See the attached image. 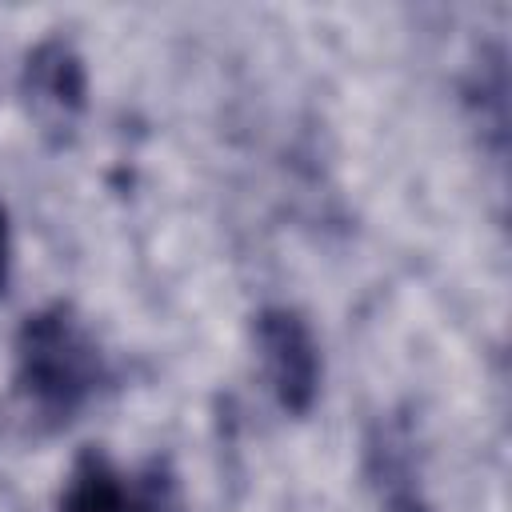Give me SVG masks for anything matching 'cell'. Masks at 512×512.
<instances>
[{
    "label": "cell",
    "instance_id": "cell-5",
    "mask_svg": "<svg viewBox=\"0 0 512 512\" xmlns=\"http://www.w3.org/2000/svg\"><path fill=\"white\" fill-rule=\"evenodd\" d=\"M8 284V220H4V208H0V292Z\"/></svg>",
    "mask_w": 512,
    "mask_h": 512
},
{
    "label": "cell",
    "instance_id": "cell-4",
    "mask_svg": "<svg viewBox=\"0 0 512 512\" xmlns=\"http://www.w3.org/2000/svg\"><path fill=\"white\" fill-rule=\"evenodd\" d=\"M24 92L40 120L68 124L84 108V68L64 40H48L28 56Z\"/></svg>",
    "mask_w": 512,
    "mask_h": 512
},
{
    "label": "cell",
    "instance_id": "cell-1",
    "mask_svg": "<svg viewBox=\"0 0 512 512\" xmlns=\"http://www.w3.org/2000/svg\"><path fill=\"white\" fill-rule=\"evenodd\" d=\"M16 360L24 392L48 412H72L100 376L92 340L64 308L28 316V324L20 328Z\"/></svg>",
    "mask_w": 512,
    "mask_h": 512
},
{
    "label": "cell",
    "instance_id": "cell-3",
    "mask_svg": "<svg viewBox=\"0 0 512 512\" xmlns=\"http://www.w3.org/2000/svg\"><path fill=\"white\" fill-rule=\"evenodd\" d=\"M60 512H176V500L160 484H128L116 468L88 456L60 500Z\"/></svg>",
    "mask_w": 512,
    "mask_h": 512
},
{
    "label": "cell",
    "instance_id": "cell-2",
    "mask_svg": "<svg viewBox=\"0 0 512 512\" xmlns=\"http://www.w3.org/2000/svg\"><path fill=\"white\" fill-rule=\"evenodd\" d=\"M256 348L280 408L308 412L320 384V352L308 324L292 308H264L256 316Z\"/></svg>",
    "mask_w": 512,
    "mask_h": 512
}]
</instances>
